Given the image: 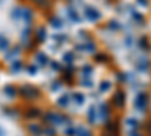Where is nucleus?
Instances as JSON below:
<instances>
[{"label": "nucleus", "mask_w": 151, "mask_h": 136, "mask_svg": "<svg viewBox=\"0 0 151 136\" xmlns=\"http://www.w3.org/2000/svg\"><path fill=\"white\" fill-rule=\"evenodd\" d=\"M141 44L144 45L142 48H147V45H148V42H147V38H142V40H141Z\"/></svg>", "instance_id": "nucleus-17"}, {"label": "nucleus", "mask_w": 151, "mask_h": 136, "mask_svg": "<svg viewBox=\"0 0 151 136\" xmlns=\"http://www.w3.org/2000/svg\"><path fill=\"white\" fill-rule=\"evenodd\" d=\"M77 132H79V130H77ZM77 136H91V133L88 132L86 129H80V132L77 133Z\"/></svg>", "instance_id": "nucleus-12"}, {"label": "nucleus", "mask_w": 151, "mask_h": 136, "mask_svg": "<svg viewBox=\"0 0 151 136\" xmlns=\"http://www.w3.org/2000/svg\"><path fill=\"white\" fill-rule=\"evenodd\" d=\"M64 59H65V60H68V62H71V60H73V55H71V53H68V55H65V56H64Z\"/></svg>", "instance_id": "nucleus-16"}, {"label": "nucleus", "mask_w": 151, "mask_h": 136, "mask_svg": "<svg viewBox=\"0 0 151 136\" xmlns=\"http://www.w3.org/2000/svg\"><path fill=\"white\" fill-rule=\"evenodd\" d=\"M68 15H70V18L73 20V21H76V23H79L80 21V18H79V15H77V12H76L74 9H68Z\"/></svg>", "instance_id": "nucleus-7"}, {"label": "nucleus", "mask_w": 151, "mask_h": 136, "mask_svg": "<svg viewBox=\"0 0 151 136\" xmlns=\"http://www.w3.org/2000/svg\"><path fill=\"white\" fill-rule=\"evenodd\" d=\"M9 48V41L6 40V36L0 33V50H8Z\"/></svg>", "instance_id": "nucleus-4"}, {"label": "nucleus", "mask_w": 151, "mask_h": 136, "mask_svg": "<svg viewBox=\"0 0 151 136\" xmlns=\"http://www.w3.org/2000/svg\"><path fill=\"white\" fill-rule=\"evenodd\" d=\"M38 60H40V62H42V64H47V56L45 55H38Z\"/></svg>", "instance_id": "nucleus-14"}, {"label": "nucleus", "mask_w": 151, "mask_h": 136, "mask_svg": "<svg viewBox=\"0 0 151 136\" xmlns=\"http://www.w3.org/2000/svg\"><path fill=\"white\" fill-rule=\"evenodd\" d=\"M74 100L77 101L79 104H82L85 101V97H83V94H74Z\"/></svg>", "instance_id": "nucleus-9"}, {"label": "nucleus", "mask_w": 151, "mask_h": 136, "mask_svg": "<svg viewBox=\"0 0 151 136\" xmlns=\"http://www.w3.org/2000/svg\"><path fill=\"white\" fill-rule=\"evenodd\" d=\"M58 103H59L60 106H64V104H67V103H68V97H67V95H64V97H62L60 100L58 101Z\"/></svg>", "instance_id": "nucleus-15"}, {"label": "nucleus", "mask_w": 151, "mask_h": 136, "mask_svg": "<svg viewBox=\"0 0 151 136\" xmlns=\"http://www.w3.org/2000/svg\"><path fill=\"white\" fill-rule=\"evenodd\" d=\"M85 15H86V18L89 20V21H97V20H100V17H101V14H100L95 8H91V6L86 8Z\"/></svg>", "instance_id": "nucleus-1"}, {"label": "nucleus", "mask_w": 151, "mask_h": 136, "mask_svg": "<svg viewBox=\"0 0 151 136\" xmlns=\"http://www.w3.org/2000/svg\"><path fill=\"white\" fill-rule=\"evenodd\" d=\"M137 2H141L144 6H147V5H148V2H147V0H137Z\"/></svg>", "instance_id": "nucleus-18"}, {"label": "nucleus", "mask_w": 151, "mask_h": 136, "mask_svg": "<svg viewBox=\"0 0 151 136\" xmlns=\"http://www.w3.org/2000/svg\"><path fill=\"white\" fill-rule=\"evenodd\" d=\"M88 115H89V121H94L95 119V109L91 107V110H89V114H88Z\"/></svg>", "instance_id": "nucleus-13"}, {"label": "nucleus", "mask_w": 151, "mask_h": 136, "mask_svg": "<svg viewBox=\"0 0 151 136\" xmlns=\"http://www.w3.org/2000/svg\"><path fill=\"white\" fill-rule=\"evenodd\" d=\"M50 21H52V26L53 27H62V21L59 20V18H56V17H52V18H50Z\"/></svg>", "instance_id": "nucleus-8"}, {"label": "nucleus", "mask_w": 151, "mask_h": 136, "mask_svg": "<svg viewBox=\"0 0 151 136\" xmlns=\"http://www.w3.org/2000/svg\"><path fill=\"white\" fill-rule=\"evenodd\" d=\"M21 92L23 94H27L26 97H30V94H33V97L38 95V91L35 88H30V86H24V88H21Z\"/></svg>", "instance_id": "nucleus-3"}, {"label": "nucleus", "mask_w": 151, "mask_h": 136, "mask_svg": "<svg viewBox=\"0 0 151 136\" xmlns=\"http://www.w3.org/2000/svg\"><path fill=\"white\" fill-rule=\"evenodd\" d=\"M134 104H136V109L145 110V107H147V95H145L144 92L137 94V97H136V101H134Z\"/></svg>", "instance_id": "nucleus-2"}, {"label": "nucleus", "mask_w": 151, "mask_h": 136, "mask_svg": "<svg viewBox=\"0 0 151 136\" xmlns=\"http://www.w3.org/2000/svg\"><path fill=\"white\" fill-rule=\"evenodd\" d=\"M113 101H115V103L121 107V106L124 104V94H122V92H118V94L115 95V98H113Z\"/></svg>", "instance_id": "nucleus-6"}, {"label": "nucleus", "mask_w": 151, "mask_h": 136, "mask_svg": "<svg viewBox=\"0 0 151 136\" xmlns=\"http://www.w3.org/2000/svg\"><path fill=\"white\" fill-rule=\"evenodd\" d=\"M33 2H35L36 5H40V6H44V8L48 6V2H47V0H33Z\"/></svg>", "instance_id": "nucleus-11"}, {"label": "nucleus", "mask_w": 151, "mask_h": 136, "mask_svg": "<svg viewBox=\"0 0 151 136\" xmlns=\"http://www.w3.org/2000/svg\"><path fill=\"white\" fill-rule=\"evenodd\" d=\"M109 88H110V83H109V82H103L101 86H100V91L103 92V91H107Z\"/></svg>", "instance_id": "nucleus-10"}, {"label": "nucleus", "mask_w": 151, "mask_h": 136, "mask_svg": "<svg viewBox=\"0 0 151 136\" xmlns=\"http://www.w3.org/2000/svg\"><path fill=\"white\" fill-rule=\"evenodd\" d=\"M36 40L38 41H44L45 40V29L44 27H38V30H36Z\"/></svg>", "instance_id": "nucleus-5"}]
</instances>
